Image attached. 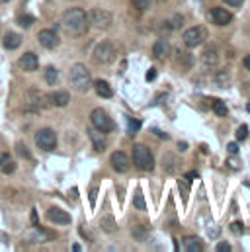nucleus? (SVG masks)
<instances>
[{"mask_svg": "<svg viewBox=\"0 0 250 252\" xmlns=\"http://www.w3.org/2000/svg\"><path fill=\"white\" fill-rule=\"evenodd\" d=\"M156 2H166V0H156Z\"/></svg>", "mask_w": 250, "mask_h": 252, "instance_id": "obj_49", "label": "nucleus"}, {"mask_svg": "<svg viewBox=\"0 0 250 252\" xmlns=\"http://www.w3.org/2000/svg\"><path fill=\"white\" fill-rule=\"evenodd\" d=\"M231 231H233L235 235H241V233L245 231V225H243L241 221H235V223H231Z\"/></svg>", "mask_w": 250, "mask_h": 252, "instance_id": "obj_38", "label": "nucleus"}, {"mask_svg": "<svg viewBox=\"0 0 250 252\" xmlns=\"http://www.w3.org/2000/svg\"><path fill=\"white\" fill-rule=\"evenodd\" d=\"M72 251H74V252H80L82 249H80V245H72Z\"/></svg>", "mask_w": 250, "mask_h": 252, "instance_id": "obj_47", "label": "nucleus"}, {"mask_svg": "<svg viewBox=\"0 0 250 252\" xmlns=\"http://www.w3.org/2000/svg\"><path fill=\"white\" fill-rule=\"evenodd\" d=\"M174 61H176V66H180L182 70H188V68H191V64H193V57H191L189 51L178 47V49H174Z\"/></svg>", "mask_w": 250, "mask_h": 252, "instance_id": "obj_15", "label": "nucleus"}, {"mask_svg": "<svg viewBox=\"0 0 250 252\" xmlns=\"http://www.w3.org/2000/svg\"><path fill=\"white\" fill-rule=\"evenodd\" d=\"M68 82H70V86H72L74 90H78V92H88V88L92 86L90 70L80 63L72 64L70 70H68Z\"/></svg>", "mask_w": 250, "mask_h": 252, "instance_id": "obj_2", "label": "nucleus"}, {"mask_svg": "<svg viewBox=\"0 0 250 252\" xmlns=\"http://www.w3.org/2000/svg\"><path fill=\"white\" fill-rule=\"evenodd\" d=\"M207 18H209V22L215 24V26H227V24L233 22V14L227 12L225 8H211L209 14H207Z\"/></svg>", "mask_w": 250, "mask_h": 252, "instance_id": "obj_10", "label": "nucleus"}, {"mask_svg": "<svg viewBox=\"0 0 250 252\" xmlns=\"http://www.w3.org/2000/svg\"><path fill=\"white\" fill-rule=\"evenodd\" d=\"M133 8L139 12H147L151 8V0H133Z\"/></svg>", "mask_w": 250, "mask_h": 252, "instance_id": "obj_31", "label": "nucleus"}, {"mask_svg": "<svg viewBox=\"0 0 250 252\" xmlns=\"http://www.w3.org/2000/svg\"><path fill=\"white\" fill-rule=\"evenodd\" d=\"M88 135H90V139H92V143H94V149H96L98 153L106 151V139H104L106 133L98 131L96 127H90V129H88Z\"/></svg>", "mask_w": 250, "mask_h": 252, "instance_id": "obj_20", "label": "nucleus"}, {"mask_svg": "<svg viewBox=\"0 0 250 252\" xmlns=\"http://www.w3.org/2000/svg\"><path fill=\"white\" fill-rule=\"evenodd\" d=\"M155 78H156V68H149L147 74H145V80H147V82H153Z\"/></svg>", "mask_w": 250, "mask_h": 252, "instance_id": "obj_39", "label": "nucleus"}, {"mask_svg": "<svg viewBox=\"0 0 250 252\" xmlns=\"http://www.w3.org/2000/svg\"><path fill=\"white\" fill-rule=\"evenodd\" d=\"M37 39H39V43H41L43 47H47V49H55V47H59V43H61L59 33H57V30H53V28L41 30L39 35H37Z\"/></svg>", "mask_w": 250, "mask_h": 252, "instance_id": "obj_9", "label": "nucleus"}, {"mask_svg": "<svg viewBox=\"0 0 250 252\" xmlns=\"http://www.w3.org/2000/svg\"><path fill=\"white\" fill-rule=\"evenodd\" d=\"M186 149H188L186 143H178V151H186Z\"/></svg>", "mask_w": 250, "mask_h": 252, "instance_id": "obj_46", "label": "nucleus"}, {"mask_svg": "<svg viewBox=\"0 0 250 252\" xmlns=\"http://www.w3.org/2000/svg\"><path fill=\"white\" fill-rule=\"evenodd\" d=\"M88 20H90V24H92L96 30H102V32L110 30V26H112V14L106 12V10H100V8L92 10V12L88 14Z\"/></svg>", "mask_w": 250, "mask_h": 252, "instance_id": "obj_8", "label": "nucleus"}, {"mask_svg": "<svg viewBox=\"0 0 250 252\" xmlns=\"http://www.w3.org/2000/svg\"><path fill=\"white\" fill-rule=\"evenodd\" d=\"M35 143L41 151H55L57 149V135L53 129L45 127V129H39L35 133Z\"/></svg>", "mask_w": 250, "mask_h": 252, "instance_id": "obj_7", "label": "nucleus"}, {"mask_svg": "<svg viewBox=\"0 0 250 252\" xmlns=\"http://www.w3.org/2000/svg\"><path fill=\"white\" fill-rule=\"evenodd\" d=\"M45 82H47L49 86H55V84L59 82V70H57L55 66H47V68H45Z\"/></svg>", "mask_w": 250, "mask_h": 252, "instance_id": "obj_27", "label": "nucleus"}, {"mask_svg": "<svg viewBox=\"0 0 250 252\" xmlns=\"http://www.w3.org/2000/svg\"><path fill=\"white\" fill-rule=\"evenodd\" d=\"M16 22H18V26H22V28H30V26H33L35 18H33V16H20Z\"/></svg>", "mask_w": 250, "mask_h": 252, "instance_id": "obj_33", "label": "nucleus"}, {"mask_svg": "<svg viewBox=\"0 0 250 252\" xmlns=\"http://www.w3.org/2000/svg\"><path fill=\"white\" fill-rule=\"evenodd\" d=\"M215 84L221 86V88H227V86L231 84V74H229V70H219V72L215 74Z\"/></svg>", "mask_w": 250, "mask_h": 252, "instance_id": "obj_28", "label": "nucleus"}, {"mask_svg": "<svg viewBox=\"0 0 250 252\" xmlns=\"http://www.w3.org/2000/svg\"><path fill=\"white\" fill-rule=\"evenodd\" d=\"M100 227H102L104 233H110V235L118 231V223H116V219H114L112 215H104V217L100 219Z\"/></svg>", "mask_w": 250, "mask_h": 252, "instance_id": "obj_24", "label": "nucleus"}, {"mask_svg": "<svg viewBox=\"0 0 250 252\" xmlns=\"http://www.w3.org/2000/svg\"><path fill=\"white\" fill-rule=\"evenodd\" d=\"M164 26L168 28V32H174V30H180L184 26V16L182 14H174L168 22H164Z\"/></svg>", "mask_w": 250, "mask_h": 252, "instance_id": "obj_26", "label": "nucleus"}, {"mask_svg": "<svg viewBox=\"0 0 250 252\" xmlns=\"http://www.w3.org/2000/svg\"><path fill=\"white\" fill-rule=\"evenodd\" d=\"M243 64H245V68H247V70H250V55H247V57H245Z\"/></svg>", "mask_w": 250, "mask_h": 252, "instance_id": "obj_44", "label": "nucleus"}, {"mask_svg": "<svg viewBox=\"0 0 250 252\" xmlns=\"http://www.w3.org/2000/svg\"><path fill=\"white\" fill-rule=\"evenodd\" d=\"M37 66H39V59H37L35 53H24V55L20 57V68H22V70L33 72V70H37Z\"/></svg>", "mask_w": 250, "mask_h": 252, "instance_id": "obj_17", "label": "nucleus"}, {"mask_svg": "<svg viewBox=\"0 0 250 252\" xmlns=\"http://www.w3.org/2000/svg\"><path fill=\"white\" fill-rule=\"evenodd\" d=\"M223 2H227L229 6H233V8H239V6H243V2L245 0H223Z\"/></svg>", "mask_w": 250, "mask_h": 252, "instance_id": "obj_42", "label": "nucleus"}, {"mask_svg": "<svg viewBox=\"0 0 250 252\" xmlns=\"http://www.w3.org/2000/svg\"><path fill=\"white\" fill-rule=\"evenodd\" d=\"M201 61H203L205 66H215V64L219 63V49H217L215 45L205 47V51H203V55H201Z\"/></svg>", "mask_w": 250, "mask_h": 252, "instance_id": "obj_19", "label": "nucleus"}, {"mask_svg": "<svg viewBox=\"0 0 250 252\" xmlns=\"http://www.w3.org/2000/svg\"><path fill=\"white\" fill-rule=\"evenodd\" d=\"M2 45H4L6 49L14 51V49H18V47L22 45V35L16 33V32H8V33L4 35V39H2Z\"/></svg>", "mask_w": 250, "mask_h": 252, "instance_id": "obj_21", "label": "nucleus"}, {"mask_svg": "<svg viewBox=\"0 0 250 252\" xmlns=\"http://www.w3.org/2000/svg\"><path fill=\"white\" fill-rule=\"evenodd\" d=\"M247 137H249V127L247 126L239 127V129H237V139H239V141H245Z\"/></svg>", "mask_w": 250, "mask_h": 252, "instance_id": "obj_37", "label": "nucleus"}, {"mask_svg": "<svg viewBox=\"0 0 250 252\" xmlns=\"http://www.w3.org/2000/svg\"><path fill=\"white\" fill-rule=\"evenodd\" d=\"M0 168H2L4 174H14L16 172V162H14L12 155H8V153L0 155Z\"/></svg>", "mask_w": 250, "mask_h": 252, "instance_id": "obj_22", "label": "nucleus"}, {"mask_svg": "<svg viewBox=\"0 0 250 252\" xmlns=\"http://www.w3.org/2000/svg\"><path fill=\"white\" fill-rule=\"evenodd\" d=\"M227 166L229 168H233V170H241V162H239V158H237V155H231L229 158H227Z\"/></svg>", "mask_w": 250, "mask_h": 252, "instance_id": "obj_35", "label": "nucleus"}, {"mask_svg": "<svg viewBox=\"0 0 250 252\" xmlns=\"http://www.w3.org/2000/svg\"><path fill=\"white\" fill-rule=\"evenodd\" d=\"M28 104L37 108V110H41V108L45 110V108H49V98H45L37 88H30L28 90Z\"/></svg>", "mask_w": 250, "mask_h": 252, "instance_id": "obj_12", "label": "nucleus"}, {"mask_svg": "<svg viewBox=\"0 0 250 252\" xmlns=\"http://www.w3.org/2000/svg\"><path fill=\"white\" fill-rule=\"evenodd\" d=\"M133 203H135V207H137V209H145V207H147V203H145V199H143L141 189H137V191H135V201H133Z\"/></svg>", "mask_w": 250, "mask_h": 252, "instance_id": "obj_36", "label": "nucleus"}, {"mask_svg": "<svg viewBox=\"0 0 250 252\" xmlns=\"http://www.w3.org/2000/svg\"><path fill=\"white\" fill-rule=\"evenodd\" d=\"M249 112H250V104H249Z\"/></svg>", "mask_w": 250, "mask_h": 252, "instance_id": "obj_50", "label": "nucleus"}, {"mask_svg": "<svg viewBox=\"0 0 250 252\" xmlns=\"http://www.w3.org/2000/svg\"><path fill=\"white\" fill-rule=\"evenodd\" d=\"M88 14L82 8H68L62 14V26L70 37H80L88 32Z\"/></svg>", "mask_w": 250, "mask_h": 252, "instance_id": "obj_1", "label": "nucleus"}, {"mask_svg": "<svg viewBox=\"0 0 250 252\" xmlns=\"http://www.w3.org/2000/svg\"><path fill=\"white\" fill-rule=\"evenodd\" d=\"M139 129H141V122H139V120H133V118L127 120V131H129V135L137 133Z\"/></svg>", "mask_w": 250, "mask_h": 252, "instance_id": "obj_32", "label": "nucleus"}, {"mask_svg": "<svg viewBox=\"0 0 250 252\" xmlns=\"http://www.w3.org/2000/svg\"><path fill=\"white\" fill-rule=\"evenodd\" d=\"M215 251L217 252H231V245H229V243H219Z\"/></svg>", "mask_w": 250, "mask_h": 252, "instance_id": "obj_40", "label": "nucleus"}, {"mask_svg": "<svg viewBox=\"0 0 250 252\" xmlns=\"http://www.w3.org/2000/svg\"><path fill=\"white\" fill-rule=\"evenodd\" d=\"M118 57V49L112 41H100L94 49V61L100 64H112Z\"/></svg>", "mask_w": 250, "mask_h": 252, "instance_id": "obj_4", "label": "nucleus"}, {"mask_svg": "<svg viewBox=\"0 0 250 252\" xmlns=\"http://www.w3.org/2000/svg\"><path fill=\"white\" fill-rule=\"evenodd\" d=\"M47 219L51 223H57V225H70V215L66 211L59 209V207H49L47 209Z\"/></svg>", "mask_w": 250, "mask_h": 252, "instance_id": "obj_16", "label": "nucleus"}, {"mask_svg": "<svg viewBox=\"0 0 250 252\" xmlns=\"http://www.w3.org/2000/svg\"><path fill=\"white\" fill-rule=\"evenodd\" d=\"M94 88H96L98 96H102V98H112V96H114V90H112V86H110L106 80H102V78L94 82Z\"/></svg>", "mask_w": 250, "mask_h": 252, "instance_id": "obj_23", "label": "nucleus"}, {"mask_svg": "<svg viewBox=\"0 0 250 252\" xmlns=\"http://www.w3.org/2000/svg\"><path fill=\"white\" fill-rule=\"evenodd\" d=\"M182 39H184V45H186V47L193 49V47L201 45V43L207 39V30H205L203 26H193V28H189V30L184 32Z\"/></svg>", "mask_w": 250, "mask_h": 252, "instance_id": "obj_6", "label": "nucleus"}, {"mask_svg": "<svg viewBox=\"0 0 250 252\" xmlns=\"http://www.w3.org/2000/svg\"><path fill=\"white\" fill-rule=\"evenodd\" d=\"M96 195H98V189L92 188L90 189V201H92V205H94V201H96Z\"/></svg>", "mask_w": 250, "mask_h": 252, "instance_id": "obj_43", "label": "nucleus"}, {"mask_svg": "<svg viewBox=\"0 0 250 252\" xmlns=\"http://www.w3.org/2000/svg\"><path fill=\"white\" fill-rule=\"evenodd\" d=\"M68 102H70V94L64 92V90H57V92L49 94V104L55 106V108H64Z\"/></svg>", "mask_w": 250, "mask_h": 252, "instance_id": "obj_18", "label": "nucleus"}, {"mask_svg": "<svg viewBox=\"0 0 250 252\" xmlns=\"http://www.w3.org/2000/svg\"><path fill=\"white\" fill-rule=\"evenodd\" d=\"M227 151H229L231 155H237V153H239V145H237V143H229V145H227Z\"/></svg>", "mask_w": 250, "mask_h": 252, "instance_id": "obj_41", "label": "nucleus"}, {"mask_svg": "<svg viewBox=\"0 0 250 252\" xmlns=\"http://www.w3.org/2000/svg\"><path fill=\"white\" fill-rule=\"evenodd\" d=\"M131 237L135 239V241H147L149 239V231L145 229V227H141V225H135V227H131Z\"/></svg>", "mask_w": 250, "mask_h": 252, "instance_id": "obj_29", "label": "nucleus"}, {"mask_svg": "<svg viewBox=\"0 0 250 252\" xmlns=\"http://www.w3.org/2000/svg\"><path fill=\"white\" fill-rule=\"evenodd\" d=\"M0 2H10V0H0Z\"/></svg>", "mask_w": 250, "mask_h": 252, "instance_id": "obj_48", "label": "nucleus"}, {"mask_svg": "<svg viewBox=\"0 0 250 252\" xmlns=\"http://www.w3.org/2000/svg\"><path fill=\"white\" fill-rule=\"evenodd\" d=\"M55 235H51L49 231H45V229H33V231H30L28 235H26V243H30V245H37V243H47V241H51Z\"/></svg>", "mask_w": 250, "mask_h": 252, "instance_id": "obj_14", "label": "nucleus"}, {"mask_svg": "<svg viewBox=\"0 0 250 252\" xmlns=\"http://www.w3.org/2000/svg\"><path fill=\"white\" fill-rule=\"evenodd\" d=\"M170 53H172V47H170V43H168L166 39H158V41L153 45V55H155V59H158V61H166V59L170 57Z\"/></svg>", "mask_w": 250, "mask_h": 252, "instance_id": "obj_13", "label": "nucleus"}, {"mask_svg": "<svg viewBox=\"0 0 250 252\" xmlns=\"http://www.w3.org/2000/svg\"><path fill=\"white\" fill-rule=\"evenodd\" d=\"M184 251L186 252H203V245L195 237H186L184 239Z\"/></svg>", "mask_w": 250, "mask_h": 252, "instance_id": "obj_25", "label": "nucleus"}, {"mask_svg": "<svg viewBox=\"0 0 250 252\" xmlns=\"http://www.w3.org/2000/svg\"><path fill=\"white\" fill-rule=\"evenodd\" d=\"M16 151H18V155L22 158H31V153H30V149L24 143H16Z\"/></svg>", "mask_w": 250, "mask_h": 252, "instance_id": "obj_34", "label": "nucleus"}, {"mask_svg": "<svg viewBox=\"0 0 250 252\" xmlns=\"http://www.w3.org/2000/svg\"><path fill=\"white\" fill-rule=\"evenodd\" d=\"M110 162H112V168H114L116 172H127L129 166H131V158L125 155L124 151H116V153L112 155Z\"/></svg>", "mask_w": 250, "mask_h": 252, "instance_id": "obj_11", "label": "nucleus"}, {"mask_svg": "<svg viewBox=\"0 0 250 252\" xmlns=\"http://www.w3.org/2000/svg\"><path fill=\"white\" fill-rule=\"evenodd\" d=\"M133 164L143 170V172H151L155 168V157L151 153V149L147 145H135L133 147Z\"/></svg>", "mask_w": 250, "mask_h": 252, "instance_id": "obj_3", "label": "nucleus"}, {"mask_svg": "<svg viewBox=\"0 0 250 252\" xmlns=\"http://www.w3.org/2000/svg\"><path fill=\"white\" fill-rule=\"evenodd\" d=\"M31 223H33V225H37V211H35V209L31 211Z\"/></svg>", "mask_w": 250, "mask_h": 252, "instance_id": "obj_45", "label": "nucleus"}, {"mask_svg": "<svg viewBox=\"0 0 250 252\" xmlns=\"http://www.w3.org/2000/svg\"><path fill=\"white\" fill-rule=\"evenodd\" d=\"M219 118H225L227 114H229V108H227V104L223 102V100H213V108H211Z\"/></svg>", "mask_w": 250, "mask_h": 252, "instance_id": "obj_30", "label": "nucleus"}, {"mask_svg": "<svg viewBox=\"0 0 250 252\" xmlns=\"http://www.w3.org/2000/svg\"><path fill=\"white\" fill-rule=\"evenodd\" d=\"M90 124L92 127H96L98 131H102V133H112L116 126H114V120L110 118V114L106 112V110H102V108H98V110H94L92 114H90Z\"/></svg>", "mask_w": 250, "mask_h": 252, "instance_id": "obj_5", "label": "nucleus"}]
</instances>
